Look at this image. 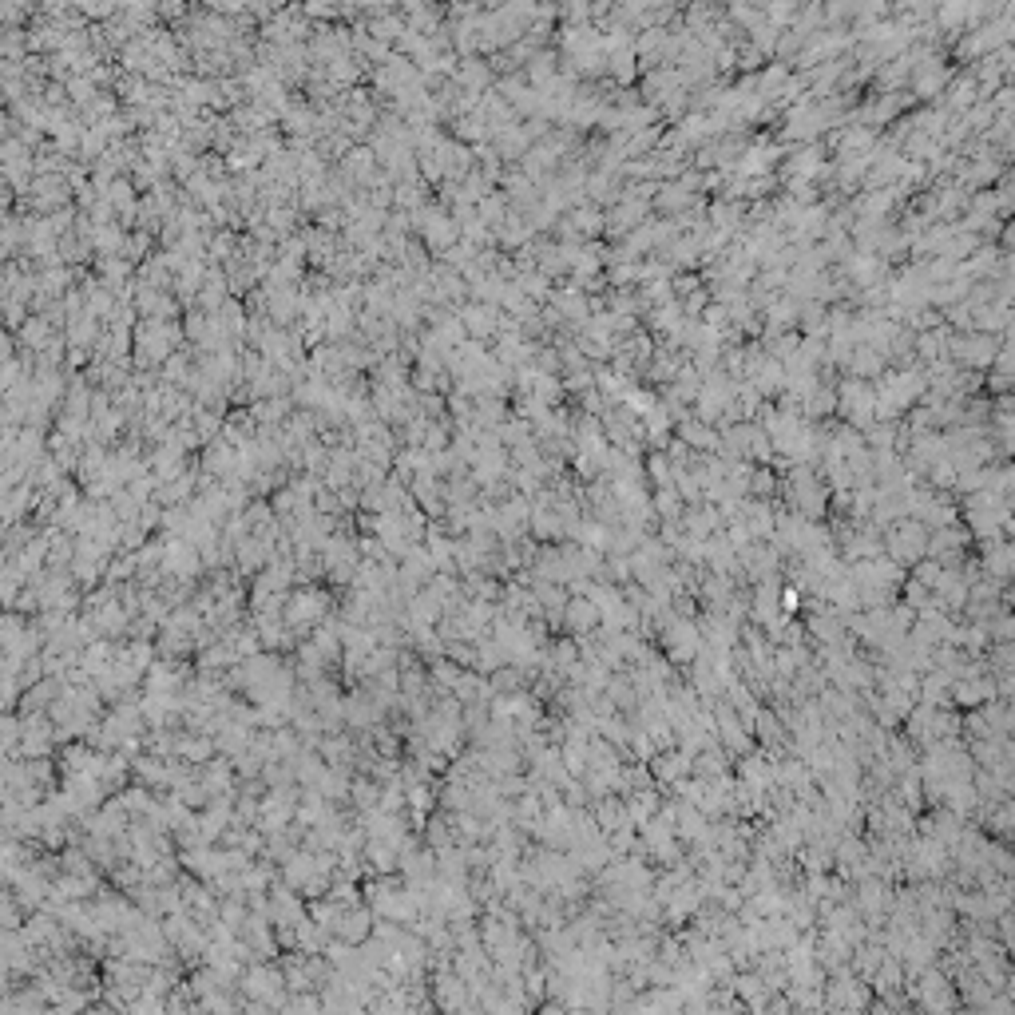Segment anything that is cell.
<instances>
[{"label":"cell","instance_id":"1","mask_svg":"<svg viewBox=\"0 0 1015 1015\" xmlns=\"http://www.w3.org/2000/svg\"><path fill=\"white\" fill-rule=\"evenodd\" d=\"M282 615H286V623L294 631H310V627H318L330 615V595L318 591V587H298V591H290Z\"/></svg>","mask_w":1015,"mask_h":1015},{"label":"cell","instance_id":"2","mask_svg":"<svg viewBox=\"0 0 1015 1015\" xmlns=\"http://www.w3.org/2000/svg\"><path fill=\"white\" fill-rule=\"evenodd\" d=\"M203 786L211 797H219V793H230V782H234V770H230V762L226 758H211L207 766H203Z\"/></svg>","mask_w":1015,"mask_h":1015}]
</instances>
